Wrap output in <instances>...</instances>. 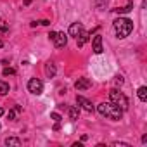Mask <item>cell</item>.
<instances>
[{
	"instance_id": "obj_4",
	"label": "cell",
	"mask_w": 147,
	"mask_h": 147,
	"mask_svg": "<svg viewBox=\"0 0 147 147\" xmlns=\"http://www.w3.org/2000/svg\"><path fill=\"white\" fill-rule=\"evenodd\" d=\"M28 90H30L31 94H35V95H40V94L43 92V83H42V80L31 78V80L28 82Z\"/></svg>"
},
{
	"instance_id": "obj_10",
	"label": "cell",
	"mask_w": 147,
	"mask_h": 147,
	"mask_svg": "<svg viewBox=\"0 0 147 147\" xmlns=\"http://www.w3.org/2000/svg\"><path fill=\"white\" fill-rule=\"evenodd\" d=\"M55 73H57V67H55V64L49 61V62L45 64V75H47V78H54V76H55Z\"/></svg>"
},
{
	"instance_id": "obj_22",
	"label": "cell",
	"mask_w": 147,
	"mask_h": 147,
	"mask_svg": "<svg viewBox=\"0 0 147 147\" xmlns=\"http://www.w3.org/2000/svg\"><path fill=\"white\" fill-rule=\"evenodd\" d=\"M114 147H130V144H125V142H113Z\"/></svg>"
},
{
	"instance_id": "obj_13",
	"label": "cell",
	"mask_w": 147,
	"mask_h": 147,
	"mask_svg": "<svg viewBox=\"0 0 147 147\" xmlns=\"http://www.w3.org/2000/svg\"><path fill=\"white\" fill-rule=\"evenodd\" d=\"M5 145H9V147H19L21 145V140L16 138V137H7L5 138Z\"/></svg>"
},
{
	"instance_id": "obj_19",
	"label": "cell",
	"mask_w": 147,
	"mask_h": 147,
	"mask_svg": "<svg viewBox=\"0 0 147 147\" xmlns=\"http://www.w3.org/2000/svg\"><path fill=\"white\" fill-rule=\"evenodd\" d=\"M5 31H9V23L0 21V33H5Z\"/></svg>"
},
{
	"instance_id": "obj_3",
	"label": "cell",
	"mask_w": 147,
	"mask_h": 147,
	"mask_svg": "<svg viewBox=\"0 0 147 147\" xmlns=\"http://www.w3.org/2000/svg\"><path fill=\"white\" fill-rule=\"evenodd\" d=\"M109 99H111V102L116 104L121 111H126V109H128V99H126V95H125L123 92L113 88V90L109 92Z\"/></svg>"
},
{
	"instance_id": "obj_11",
	"label": "cell",
	"mask_w": 147,
	"mask_h": 147,
	"mask_svg": "<svg viewBox=\"0 0 147 147\" xmlns=\"http://www.w3.org/2000/svg\"><path fill=\"white\" fill-rule=\"evenodd\" d=\"M88 40H90V33H87L85 30H83V31H82V33H80V35L76 36V42H78V47H83V45H85V43H87Z\"/></svg>"
},
{
	"instance_id": "obj_15",
	"label": "cell",
	"mask_w": 147,
	"mask_h": 147,
	"mask_svg": "<svg viewBox=\"0 0 147 147\" xmlns=\"http://www.w3.org/2000/svg\"><path fill=\"white\" fill-rule=\"evenodd\" d=\"M137 95H138V99H140L142 102H145V100H147V88H145V87H140V88L137 90Z\"/></svg>"
},
{
	"instance_id": "obj_23",
	"label": "cell",
	"mask_w": 147,
	"mask_h": 147,
	"mask_svg": "<svg viewBox=\"0 0 147 147\" xmlns=\"http://www.w3.org/2000/svg\"><path fill=\"white\" fill-rule=\"evenodd\" d=\"M61 130V121H55V125H54V131H59Z\"/></svg>"
},
{
	"instance_id": "obj_6",
	"label": "cell",
	"mask_w": 147,
	"mask_h": 147,
	"mask_svg": "<svg viewBox=\"0 0 147 147\" xmlns=\"http://www.w3.org/2000/svg\"><path fill=\"white\" fill-rule=\"evenodd\" d=\"M76 104H78V106H82L87 113H94V109H95V107H94V104H92L88 99L82 97V95H76Z\"/></svg>"
},
{
	"instance_id": "obj_25",
	"label": "cell",
	"mask_w": 147,
	"mask_h": 147,
	"mask_svg": "<svg viewBox=\"0 0 147 147\" xmlns=\"http://www.w3.org/2000/svg\"><path fill=\"white\" fill-rule=\"evenodd\" d=\"M116 83L121 85V83H123V76H116Z\"/></svg>"
},
{
	"instance_id": "obj_16",
	"label": "cell",
	"mask_w": 147,
	"mask_h": 147,
	"mask_svg": "<svg viewBox=\"0 0 147 147\" xmlns=\"http://www.w3.org/2000/svg\"><path fill=\"white\" fill-rule=\"evenodd\" d=\"M80 116V109L78 107H69V118L71 119H78Z\"/></svg>"
},
{
	"instance_id": "obj_9",
	"label": "cell",
	"mask_w": 147,
	"mask_h": 147,
	"mask_svg": "<svg viewBox=\"0 0 147 147\" xmlns=\"http://www.w3.org/2000/svg\"><path fill=\"white\" fill-rule=\"evenodd\" d=\"M82 31H83V24H82V23H73V24L69 26V36H75V38H76Z\"/></svg>"
},
{
	"instance_id": "obj_27",
	"label": "cell",
	"mask_w": 147,
	"mask_h": 147,
	"mask_svg": "<svg viewBox=\"0 0 147 147\" xmlns=\"http://www.w3.org/2000/svg\"><path fill=\"white\" fill-rule=\"evenodd\" d=\"M2 47H4V42H2V40H0V49H2Z\"/></svg>"
},
{
	"instance_id": "obj_14",
	"label": "cell",
	"mask_w": 147,
	"mask_h": 147,
	"mask_svg": "<svg viewBox=\"0 0 147 147\" xmlns=\"http://www.w3.org/2000/svg\"><path fill=\"white\" fill-rule=\"evenodd\" d=\"M131 9H133V2H130L126 7H118V9H113V11H114L116 14H128Z\"/></svg>"
},
{
	"instance_id": "obj_1",
	"label": "cell",
	"mask_w": 147,
	"mask_h": 147,
	"mask_svg": "<svg viewBox=\"0 0 147 147\" xmlns=\"http://www.w3.org/2000/svg\"><path fill=\"white\" fill-rule=\"evenodd\" d=\"M97 111H99L100 116H106L107 119H113V121H119L123 118V111L116 104H113V102H102V104H99Z\"/></svg>"
},
{
	"instance_id": "obj_5",
	"label": "cell",
	"mask_w": 147,
	"mask_h": 147,
	"mask_svg": "<svg viewBox=\"0 0 147 147\" xmlns=\"http://www.w3.org/2000/svg\"><path fill=\"white\" fill-rule=\"evenodd\" d=\"M52 42H54V45L57 47V49H62V47H66V43H67V35L64 33V31H55V36L52 38Z\"/></svg>"
},
{
	"instance_id": "obj_24",
	"label": "cell",
	"mask_w": 147,
	"mask_h": 147,
	"mask_svg": "<svg viewBox=\"0 0 147 147\" xmlns=\"http://www.w3.org/2000/svg\"><path fill=\"white\" fill-rule=\"evenodd\" d=\"M40 24H43V26H50V21H49V19H43V21H40Z\"/></svg>"
},
{
	"instance_id": "obj_17",
	"label": "cell",
	"mask_w": 147,
	"mask_h": 147,
	"mask_svg": "<svg viewBox=\"0 0 147 147\" xmlns=\"http://www.w3.org/2000/svg\"><path fill=\"white\" fill-rule=\"evenodd\" d=\"M9 94V83L0 82V95H7Z\"/></svg>"
},
{
	"instance_id": "obj_21",
	"label": "cell",
	"mask_w": 147,
	"mask_h": 147,
	"mask_svg": "<svg viewBox=\"0 0 147 147\" xmlns=\"http://www.w3.org/2000/svg\"><path fill=\"white\" fill-rule=\"evenodd\" d=\"M50 118H52V119H54V121H61V119H62V118H61V114H59V113H50Z\"/></svg>"
},
{
	"instance_id": "obj_26",
	"label": "cell",
	"mask_w": 147,
	"mask_h": 147,
	"mask_svg": "<svg viewBox=\"0 0 147 147\" xmlns=\"http://www.w3.org/2000/svg\"><path fill=\"white\" fill-rule=\"evenodd\" d=\"M0 116H4V109H2V106H0Z\"/></svg>"
},
{
	"instance_id": "obj_7",
	"label": "cell",
	"mask_w": 147,
	"mask_h": 147,
	"mask_svg": "<svg viewBox=\"0 0 147 147\" xmlns=\"http://www.w3.org/2000/svg\"><path fill=\"white\" fill-rule=\"evenodd\" d=\"M90 87H92V82L88 78H78L75 82V88L76 90H88Z\"/></svg>"
},
{
	"instance_id": "obj_18",
	"label": "cell",
	"mask_w": 147,
	"mask_h": 147,
	"mask_svg": "<svg viewBox=\"0 0 147 147\" xmlns=\"http://www.w3.org/2000/svg\"><path fill=\"white\" fill-rule=\"evenodd\" d=\"M12 75H16V69L14 67H5L4 69V76H12Z\"/></svg>"
},
{
	"instance_id": "obj_20",
	"label": "cell",
	"mask_w": 147,
	"mask_h": 147,
	"mask_svg": "<svg viewBox=\"0 0 147 147\" xmlns=\"http://www.w3.org/2000/svg\"><path fill=\"white\" fill-rule=\"evenodd\" d=\"M95 4H97V7H99L100 11H104L106 5H107V0H95Z\"/></svg>"
},
{
	"instance_id": "obj_8",
	"label": "cell",
	"mask_w": 147,
	"mask_h": 147,
	"mask_svg": "<svg viewBox=\"0 0 147 147\" xmlns=\"http://www.w3.org/2000/svg\"><path fill=\"white\" fill-rule=\"evenodd\" d=\"M92 47H94V52H95V54H102V52H104V49H102V35H95V36H94Z\"/></svg>"
},
{
	"instance_id": "obj_2",
	"label": "cell",
	"mask_w": 147,
	"mask_h": 147,
	"mask_svg": "<svg viewBox=\"0 0 147 147\" xmlns=\"http://www.w3.org/2000/svg\"><path fill=\"white\" fill-rule=\"evenodd\" d=\"M113 26H114V31H116V36L118 38H126L133 31V23L128 18H118L113 23Z\"/></svg>"
},
{
	"instance_id": "obj_12",
	"label": "cell",
	"mask_w": 147,
	"mask_h": 147,
	"mask_svg": "<svg viewBox=\"0 0 147 147\" xmlns=\"http://www.w3.org/2000/svg\"><path fill=\"white\" fill-rule=\"evenodd\" d=\"M21 113V106H16L14 109H11L9 113H7V119H11V121H14L16 118H18V114Z\"/></svg>"
}]
</instances>
